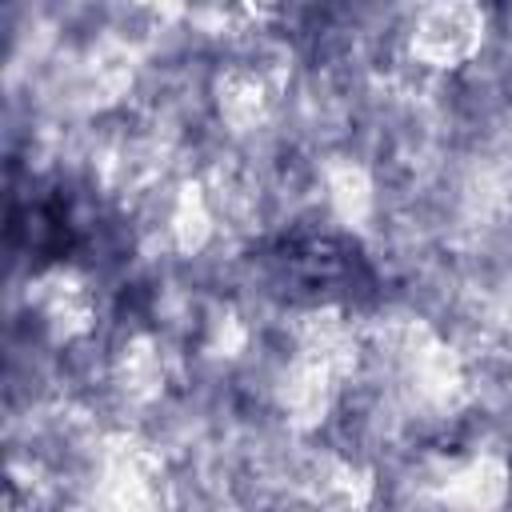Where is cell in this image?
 <instances>
[{
  "instance_id": "obj_1",
  "label": "cell",
  "mask_w": 512,
  "mask_h": 512,
  "mask_svg": "<svg viewBox=\"0 0 512 512\" xmlns=\"http://www.w3.org/2000/svg\"><path fill=\"white\" fill-rule=\"evenodd\" d=\"M484 8L476 0H420L408 24L412 56L428 68H452L480 48Z\"/></svg>"
}]
</instances>
